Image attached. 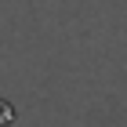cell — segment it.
Listing matches in <instances>:
<instances>
[{
    "label": "cell",
    "instance_id": "cell-1",
    "mask_svg": "<svg viewBox=\"0 0 127 127\" xmlns=\"http://www.w3.org/2000/svg\"><path fill=\"white\" fill-rule=\"evenodd\" d=\"M11 116H15L11 105H7V102H0V124H11Z\"/></svg>",
    "mask_w": 127,
    "mask_h": 127
}]
</instances>
